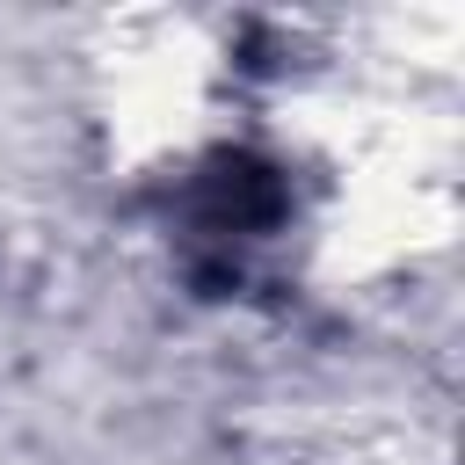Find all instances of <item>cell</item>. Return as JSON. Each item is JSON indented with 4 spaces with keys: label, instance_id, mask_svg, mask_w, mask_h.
Segmentation results:
<instances>
[{
    "label": "cell",
    "instance_id": "1",
    "mask_svg": "<svg viewBox=\"0 0 465 465\" xmlns=\"http://www.w3.org/2000/svg\"><path fill=\"white\" fill-rule=\"evenodd\" d=\"M283 174L254 153H211L182 196V240H189V269L203 283L240 276V254L262 247L283 225Z\"/></svg>",
    "mask_w": 465,
    "mask_h": 465
}]
</instances>
